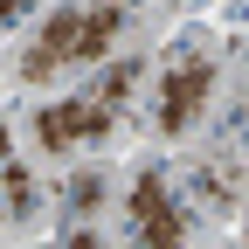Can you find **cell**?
<instances>
[{
  "label": "cell",
  "instance_id": "obj_4",
  "mask_svg": "<svg viewBox=\"0 0 249 249\" xmlns=\"http://www.w3.org/2000/svg\"><path fill=\"white\" fill-rule=\"evenodd\" d=\"M187 229H194V214H187L160 180H139L132 187V235L139 242H160L166 249V242H187Z\"/></svg>",
  "mask_w": 249,
  "mask_h": 249
},
{
  "label": "cell",
  "instance_id": "obj_3",
  "mask_svg": "<svg viewBox=\"0 0 249 249\" xmlns=\"http://www.w3.org/2000/svg\"><path fill=\"white\" fill-rule=\"evenodd\" d=\"M208 90H214V62L208 55L173 62L166 83H160V132H187V124L208 111Z\"/></svg>",
  "mask_w": 249,
  "mask_h": 249
},
{
  "label": "cell",
  "instance_id": "obj_5",
  "mask_svg": "<svg viewBox=\"0 0 249 249\" xmlns=\"http://www.w3.org/2000/svg\"><path fill=\"white\" fill-rule=\"evenodd\" d=\"M194 194H208L214 214H229V208H235V173H229V166H201V173H194Z\"/></svg>",
  "mask_w": 249,
  "mask_h": 249
},
{
  "label": "cell",
  "instance_id": "obj_6",
  "mask_svg": "<svg viewBox=\"0 0 249 249\" xmlns=\"http://www.w3.org/2000/svg\"><path fill=\"white\" fill-rule=\"evenodd\" d=\"M21 7H28V0H0V21H14V14H21Z\"/></svg>",
  "mask_w": 249,
  "mask_h": 249
},
{
  "label": "cell",
  "instance_id": "obj_2",
  "mask_svg": "<svg viewBox=\"0 0 249 249\" xmlns=\"http://www.w3.org/2000/svg\"><path fill=\"white\" fill-rule=\"evenodd\" d=\"M111 118H118V111L97 97V90H83V97H62V104H42V111H35V139H42L49 152H70V145L104 139Z\"/></svg>",
  "mask_w": 249,
  "mask_h": 249
},
{
  "label": "cell",
  "instance_id": "obj_7",
  "mask_svg": "<svg viewBox=\"0 0 249 249\" xmlns=\"http://www.w3.org/2000/svg\"><path fill=\"white\" fill-rule=\"evenodd\" d=\"M7 160H14V152H7V124H0V166H7Z\"/></svg>",
  "mask_w": 249,
  "mask_h": 249
},
{
  "label": "cell",
  "instance_id": "obj_1",
  "mask_svg": "<svg viewBox=\"0 0 249 249\" xmlns=\"http://www.w3.org/2000/svg\"><path fill=\"white\" fill-rule=\"evenodd\" d=\"M118 28H124V7H118V0H97V7H62L42 35L28 42L21 70H28V76H55V70H70V62H90V55L111 49Z\"/></svg>",
  "mask_w": 249,
  "mask_h": 249
}]
</instances>
